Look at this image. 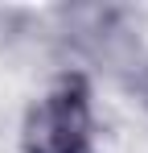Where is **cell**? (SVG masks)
Masks as SVG:
<instances>
[{
	"instance_id": "6da1fadb",
	"label": "cell",
	"mask_w": 148,
	"mask_h": 153,
	"mask_svg": "<svg viewBox=\"0 0 148 153\" xmlns=\"http://www.w3.org/2000/svg\"><path fill=\"white\" fill-rule=\"evenodd\" d=\"M86 137V112H82V100L66 91L49 95V103L41 108V116L33 120V137L29 145L33 153H78Z\"/></svg>"
}]
</instances>
